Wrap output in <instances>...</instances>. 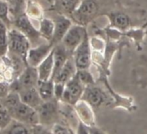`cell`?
I'll use <instances>...</instances> for the list:
<instances>
[{"label":"cell","mask_w":147,"mask_h":134,"mask_svg":"<svg viewBox=\"0 0 147 134\" xmlns=\"http://www.w3.org/2000/svg\"><path fill=\"white\" fill-rule=\"evenodd\" d=\"M118 7L104 12L103 16H106L109 21V27L116 29L121 32L140 28L145 24L144 17L146 11L144 10H139L136 8H126L120 4H117Z\"/></svg>","instance_id":"obj_1"},{"label":"cell","mask_w":147,"mask_h":134,"mask_svg":"<svg viewBox=\"0 0 147 134\" xmlns=\"http://www.w3.org/2000/svg\"><path fill=\"white\" fill-rule=\"evenodd\" d=\"M101 7L98 0H82L78 8L71 16L74 24L88 27L100 16H103Z\"/></svg>","instance_id":"obj_2"},{"label":"cell","mask_w":147,"mask_h":134,"mask_svg":"<svg viewBox=\"0 0 147 134\" xmlns=\"http://www.w3.org/2000/svg\"><path fill=\"white\" fill-rule=\"evenodd\" d=\"M97 82L101 83L105 88L107 90L108 94L111 96V104L109 105V108L111 109H117V108H123L129 112H132L136 111L137 106L134 102V99L131 96H125L117 93L113 87L111 86L108 81V75H107L104 72L99 71L98 77L96 78Z\"/></svg>","instance_id":"obj_3"},{"label":"cell","mask_w":147,"mask_h":134,"mask_svg":"<svg viewBox=\"0 0 147 134\" xmlns=\"http://www.w3.org/2000/svg\"><path fill=\"white\" fill-rule=\"evenodd\" d=\"M82 100L88 102L94 109H98L102 106L108 107L112 100L107 90L100 82L86 87Z\"/></svg>","instance_id":"obj_4"},{"label":"cell","mask_w":147,"mask_h":134,"mask_svg":"<svg viewBox=\"0 0 147 134\" xmlns=\"http://www.w3.org/2000/svg\"><path fill=\"white\" fill-rule=\"evenodd\" d=\"M36 110L38 114L39 125L50 128L55 124L61 122L60 101H57L56 100L43 101Z\"/></svg>","instance_id":"obj_5"},{"label":"cell","mask_w":147,"mask_h":134,"mask_svg":"<svg viewBox=\"0 0 147 134\" xmlns=\"http://www.w3.org/2000/svg\"><path fill=\"white\" fill-rule=\"evenodd\" d=\"M30 40L16 28L9 29V51L11 55L21 58L26 62L30 47ZM27 64V62H26Z\"/></svg>","instance_id":"obj_6"},{"label":"cell","mask_w":147,"mask_h":134,"mask_svg":"<svg viewBox=\"0 0 147 134\" xmlns=\"http://www.w3.org/2000/svg\"><path fill=\"white\" fill-rule=\"evenodd\" d=\"M73 59L77 70L90 69L92 66V48L88 30L82 43L76 48L73 54Z\"/></svg>","instance_id":"obj_7"},{"label":"cell","mask_w":147,"mask_h":134,"mask_svg":"<svg viewBox=\"0 0 147 134\" xmlns=\"http://www.w3.org/2000/svg\"><path fill=\"white\" fill-rule=\"evenodd\" d=\"M12 119L19 121L29 127H33L39 125L37 112L35 108L23 103L22 101L9 112Z\"/></svg>","instance_id":"obj_8"},{"label":"cell","mask_w":147,"mask_h":134,"mask_svg":"<svg viewBox=\"0 0 147 134\" xmlns=\"http://www.w3.org/2000/svg\"><path fill=\"white\" fill-rule=\"evenodd\" d=\"M39 81V76L36 68H33L30 66H27L24 71L13 81L11 84V91L19 93L20 91L36 88Z\"/></svg>","instance_id":"obj_9"},{"label":"cell","mask_w":147,"mask_h":134,"mask_svg":"<svg viewBox=\"0 0 147 134\" xmlns=\"http://www.w3.org/2000/svg\"><path fill=\"white\" fill-rule=\"evenodd\" d=\"M14 26L30 40L31 44H36V46H37L42 43L40 42V41L44 39L42 37L39 30H36L35 26L32 24L30 18L28 17L26 13H23L15 18Z\"/></svg>","instance_id":"obj_10"},{"label":"cell","mask_w":147,"mask_h":134,"mask_svg":"<svg viewBox=\"0 0 147 134\" xmlns=\"http://www.w3.org/2000/svg\"><path fill=\"white\" fill-rule=\"evenodd\" d=\"M87 33H88V28L74 24L71 26V28L68 30L67 34L65 35L61 43L72 56L76 48L83 41Z\"/></svg>","instance_id":"obj_11"},{"label":"cell","mask_w":147,"mask_h":134,"mask_svg":"<svg viewBox=\"0 0 147 134\" xmlns=\"http://www.w3.org/2000/svg\"><path fill=\"white\" fill-rule=\"evenodd\" d=\"M85 86L80 81L77 75H76L65 85V91L61 102L75 106L79 100H82L84 94Z\"/></svg>","instance_id":"obj_12"},{"label":"cell","mask_w":147,"mask_h":134,"mask_svg":"<svg viewBox=\"0 0 147 134\" xmlns=\"http://www.w3.org/2000/svg\"><path fill=\"white\" fill-rule=\"evenodd\" d=\"M54 46L48 42H42L37 46L30 48L26 58L27 65L33 67V68H37L45 60V58L50 54Z\"/></svg>","instance_id":"obj_13"},{"label":"cell","mask_w":147,"mask_h":134,"mask_svg":"<svg viewBox=\"0 0 147 134\" xmlns=\"http://www.w3.org/2000/svg\"><path fill=\"white\" fill-rule=\"evenodd\" d=\"M52 19L55 22V32L50 43L55 47L62 42V39L64 38L65 35L71 28V26L74 24V23L68 17L60 14L56 11Z\"/></svg>","instance_id":"obj_14"},{"label":"cell","mask_w":147,"mask_h":134,"mask_svg":"<svg viewBox=\"0 0 147 134\" xmlns=\"http://www.w3.org/2000/svg\"><path fill=\"white\" fill-rule=\"evenodd\" d=\"M79 121L87 127H92L96 125V119L94 109L85 100H79L74 106Z\"/></svg>","instance_id":"obj_15"},{"label":"cell","mask_w":147,"mask_h":134,"mask_svg":"<svg viewBox=\"0 0 147 134\" xmlns=\"http://www.w3.org/2000/svg\"><path fill=\"white\" fill-rule=\"evenodd\" d=\"M132 77L134 83L140 88L144 89L147 88V56L141 55L138 61L133 67Z\"/></svg>","instance_id":"obj_16"},{"label":"cell","mask_w":147,"mask_h":134,"mask_svg":"<svg viewBox=\"0 0 147 134\" xmlns=\"http://www.w3.org/2000/svg\"><path fill=\"white\" fill-rule=\"evenodd\" d=\"M53 56H54V70L52 80L55 77V75L60 72L62 67L65 65L67 61L72 57V55L68 53V51L65 48L63 44L61 42L54 47L53 48Z\"/></svg>","instance_id":"obj_17"},{"label":"cell","mask_w":147,"mask_h":134,"mask_svg":"<svg viewBox=\"0 0 147 134\" xmlns=\"http://www.w3.org/2000/svg\"><path fill=\"white\" fill-rule=\"evenodd\" d=\"M76 73H77V69L72 56L67 61L65 65L62 67V69L60 70V72L55 75L53 81L55 82L66 84L68 81H70L76 75Z\"/></svg>","instance_id":"obj_18"},{"label":"cell","mask_w":147,"mask_h":134,"mask_svg":"<svg viewBox=\"0 0 147 134\" xmlns=\"http://www.w3.org/2000/svg\"><path fill=\"white\" fill-rule=\"evenodd\" d=\"M19 96L21 99V101L35 109L39 107L42 103L43 102L42 99L41 98L38 90L36 88H26L19 93Z\"/></svg>","instance_id":"obj_19"},{"label":"cell","mask_w":147,"mask_h":134,"mask_svg":"<svg viewBox=\"0 0 147 134\" xmlns=\"http://www.w3.org/2000/svg\"><path fill=\"white\" fill-rule=\"evenodd\" d=\"M81 2L82 0H55L54 11L70 18Z\"/></svg>","instance_id":"obj_20"},{"label":"cell","mask_w":147,"mask_h":134,"mask_svg":"<svg viewBox=\"0 0 147 134\" xmlns=\"http://www.w3.org/2000/svg\"><path fill=\"white\" fill-rule=\"evenodd\" d=\"M39 81H48L52 79L54 70V56L53 50L45 58V60L37 67Z\"/></svg>","instance_id":"obj_21"},{"label":"cell","mask_w":147,"mask_h":134,"mask_svg":"<svg viewBox=\"0 0 147 134\" xmlns=\"http://www.w3.org/2000/svg\"><path fill=\"white\" fill-rule=\"evenodd\" d=\"M147 24H145L144 26L140 28L132 29L130 30H127L125 32H123V35L129 39H131L134 42V45L136 46L138 50L142 49V45L144 43V40L145 36L147 35V30H146Z\"/></svg>","instance_id":"obj_22"},{"label":"cell","mask_w":147,"mask_h":134,"mask_svg":"<svg viewBox=\"0 0 147 134\" xmlns=\"http://www.w3.org/2000/svg\"><path fill=\"white\" fill-rule=\"evenodd\" d=\"M36 88L43 101L55 100L54 95L55 81L52 79L48 81H39Z\"/></svg>","instance_id":"obj_23"},{"label":"cell","mask_w":147,"mask_h":134,"mask_svg":"<svg viewBox=\"0 0 147 134\" xmlns=\"http://www.w3.org/2000/svg\"><path fill=\"white\" fill-rule=\"evenodd\" d=\"M42 37L48 42L52 41L55 32V22L52 18L44 17L40 20L38 29Z\"/></svg>","instance_id":"obj_24"},{"label":"cell","mask_w":147,"mask_h":134,"mask_svg":"<svg viewBox=\"0 0 147 134\" xmlns=\"http://www.w3.org/2000/svg\"><path fill=\"white\" fill-rule=\"evenodd\" d=\"M0 134H31V128L19 121L12 119L5 129L0 131Z\"/></svg>","instance_id":"obj_25"},{"label":"cell","mask_w":147,"mask_h":134,"mask_svg":"<svg viewBox=\"0 0 147 134\" xmlns=\"http://www.w3.org/2000/svg\"><path fill=\"white\" fill-rule=\"evenodd\" d=\"M9 51V28L0 20V57H4Z\"/></svg>","instance_id":"obj_26"},{"label":"cell","mask_w":147,"mask_h":134,"mask_svg":"<svg viewBox=\"0 0 147 134\" xmlns=\"http://www.w3.org/2000/svg\"><path fill=\"white\" fill-rule=\"evenodd\" d=\"M26 9H27V12H25L28 17L30 18H35V19H38L39 21L43 18V8L42 6L36 1H33V0H30L28 2V4L26 5Z\"/></svg>","instance_id":"obj_27"},{"label":"cell","mask_w":147,"mask_h":134,"mask_svg":"<svg viewBox=\"0 0 147 134\" xmlns=\"http://www.w3.org/2000/svg\"><path fill=\"white\" fill-rule=\"evenodd\" d=\"M1 102L4 106V109H5L9 112L21 102V99L18 92L11 91L5 98L1 100Z\"/></svg>","instance_id":"obj_28"},{"label":"cell","mask_w":147,"mask_h":134,"mask_svg":"<svg viewBox=\"0 0 147 134\" xmlns=\"http://www.w3.org/2000/svg\"><path fill=\"white\" fill-rule=\"evenodd\" d=\"M76 75H77L78 79L80 80V81L85 87L94 85V84H95L97 82L96 78L94 76V75L91 72L90 69H80V70H77Z\"/></svg>","instance_id":"obj_29"},{"label":"cell","mask_w":147,"mask_h":134,"mask_svg":"<svg viewBox=\"0 0 147 134\" xmlns=\"http://www.w3.org/2000/svg\"><path fill=\"white\" fill-rule=\"evenodd\" d=\"M10 3L4 1V0H0V20L4 22L8 28H10V25L11 24V21L10 19Z\"/></svg>","instance_id":"obj_30"},{"label":"cell","mask_w":147,"mask_h":134,"mask_svg":"<svg viewBox=\"0 0 147 134\" xmlns=\"http://www.w3.org/2000/svg\"><path fill=\"white\" fill-rule=\"evenodd\" d=\"M49 129L54 134H76L75 129L62 122L55 124Z\"/></svg>","instance_id":"obj_31"},{"label":"cell","mask_w":147,"mask_h":134,"mask_svg":"<svg viewBox=\"0 0 147 134\" xmlns=\"http://www.w3.org/2000/svg\"><path fill=\"white\" fill-rule=\"evenodd\" d=\"M9 3L11 11L15 15V18L23 13H25L24 12V10L26 9V0H10Z\"/></svg>","instance_id":"obj_32"},{"label":"cell","mask_w":147,"mask_h":134,"mask_svg":"<svg viewBox=\"0 0 147 134\" xmlns=\"http://www.w3.org/2000/svg\"><path fill=\"white\" fill-rule=\"evenodd\" d=\"M65 85L63 83H58V82H55V88H54V95H55V99L57 101H61L65 91Z\"/></svg>","instance_id":"obj_33"},{"label":"cell","mask_w":147,"mask_h":134,"mask_svg":"<svg viewBox=\"0 0 147 134\" xmlns=\"http://www.w3.org/2000/svg\"><path fill=\"white\" fill-rule=\"evenodd\" d=\"M11 84L8 81H0V100L5 98L11 91Z\"/></svg>","instance_id":"obj_34"},{"label":"cell","mask_w":147,"mask_h":134,"mask_svg":"<svg viewBox=\"0 0 147 134\" xmlns=\"http://www.w3.org/2000/svg\"><path fill=\"white\" fill-rule=\"evenodd\" d=\"M31 134H54L51 130L42 125H37L31 127Z\"/></svg>","instance_id":"obj_35"},{"label":"cell","mask_w":147,"mask_h":134,"mask_svg":"<svg viewBox=\"0 0 147 134\" xmlns=\"http://www.w3.org/2000/svg\"><path fill=\"white\" fill-rule=\"evenodd\" d=\"M76 134H89L88 127H87L86 125H84L80 122L76 130Z\"/></svg>","instance_id":"obj_36"},{"label":"cell","mask_w":147,"mask_h":134,"mask_svg":"<svg viewBox=\"0 0 147 134\" xmlns=\"http://www.w3.org/2000/svg\"><path fill=\"white\" fill-rule=\"evenodd\" d=\"M88 131H89V134H107L105 131H103L101 128L98 127L97 125L88 127Z\"/></svg>","instance_id":"obj_37"},{"label":"cell","mask_w":147,"mask_h":134,"mask_svg":"<svg viewBox=\"0 0 147 134\" xmlns=\"http://www.w3.org/2000/svg\"><path fill=\"white\" fill-rule=\"evenodd\" d=\"M44 1H46V3L48 4L49 9L52 10V11H54V9H55V0H44Z\"/></svg>","instance_id":"obj_38"},{"label":"cell","mask_w":147,"mask_h":134,"mask_svg":"<svg viewBox=\"0 0 147 134\" xmlns=\"http://www.w3.org/2000/svg\"><path fill=\"white\" fill-rule=\"evenodd\" d=\"M2 109H4V106H3V105H2L1 100H0V110H2Z\"/></svg>","instance_id":"obj_39"},{"label":"cell","mask_w":147,"mask_h":134,"mask_svg":"<svg viewBox=\"0 0 147 134\" xmlns=\"http://www.w3.org/2000/svg\"><path fill=\"white\" fill-rule=\"evenodd\" d=\"M4 1H6V2H10V0H4Z\"/></svg>","instance_id":"obj_40"}]
</instances>
